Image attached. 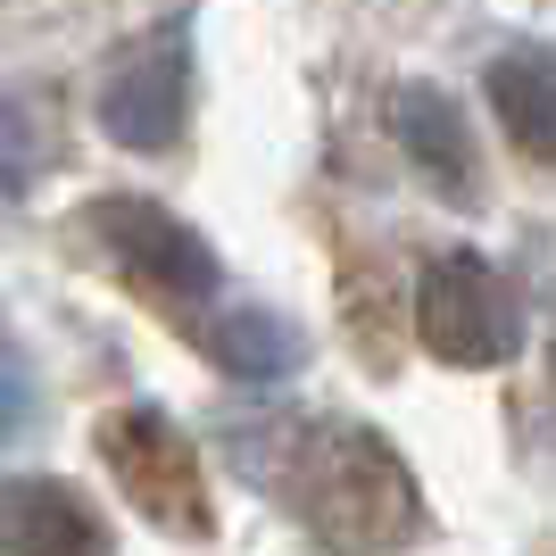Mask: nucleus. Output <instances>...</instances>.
<instances>
[{
  "label": "nucleus",
  "instance_id": "11",
  "mask_svg": "<svg viewBox=\"0 0 556 556\" xmlns=\"http://www.w3.org/2000/svg\"><path fill=\"white\" fill-rule=\"evenodd\" d=\"M25 424H34V366H25V349L0 332V448L17 441Z\"/></svg>",
  "mask_w": 556,
  "mask_h": 556
},
{
  "label": "nucleus",
  "instance_id": "6",
  "mask_svg": "<svg viewBox=\"0 0 556 556\" xmlns=\"http://www.w3.org/2000/svg\"><path fill=\"white\" fill-rule=\"evenodd\" d=\"M391 134H399V150H407V166H416L441 200H457V208L482 200V150H473V125H465V109L441 92V84H399V92H391Z\"/></svg>",
  "mask_w": 556,
  "mask_h": 556
},
{
  "label": "nucleus",
  "instance_id": "10",
  "mask_svg": "<svg viewBox=\"0 0 556 556\" xmlns=\"http://www.w3.org/2000/svg\"><path fill=\"white\" fill-rule=\"evenodd\" d=\"M34 166H42V141H34V116L0 100V200L34 184Z\"/></svg>",
  "mask_w": 556,
  "mask_h": 556
},
{
  "label": "nucleus",
  "instance_id": "2",
  "mask_svg": "<svg viewBox=\"0 0 556 556\" xmlns=\"http://www.w3.org/2000/svg\"><path fill=\"white\" fill-rule=\"evenodd\" d=\"M100 457H109L116 490H125V507L141 523H159L175 540L216 532V498H208V473H200V448H191V432L166 407L134 399L125 416H109L100 424Z\"/></svg>",
  "mask_w": 556,
  "mask_h": 556
},
{
  "label": "nucleus",
  "instance_id": "4",
  "mask_svg": "<svg viewBox=\"0 0 556 556\" xmlns=\"http://www.w3.org/2000/svg\"><path fill=\"white\" fill-rule=\"evenodd\" d=\"M191 116V17H166L150 42L109 75L100 92V125L116 150H175Z\"/></svg>",
  "mask_w": 556,
  "mask_h": 556
},
{
  "label": "nucleus",
  "instance_id": "7",
  "mask_svg": "<svg viewBox=\"0 0 556 556\" xmlns=\"http://www.w3.org/2000/svg\"><path fill=\"white\" fill-rule=\"evenodd\" d=\"M0 548L9 556H109V523L84 490L50 473H9L0 482Z\"/></svg>",
  "mask_w": 556,
  "mask_h": 556
},
{
  "label": "nucleus",
  "instance_id": "3",
  "mask_svg": "<svg viewBox=\"0 0 556 556\" xmlns=\"http://www.w3.org/2000/svg\"><path fill=\"white\" fill-rule=\"evenodd\" d=\"M416 332L441 366H507L523 349V300L482 250H432L416 275Z\"/></svg>",
  "mask_w": 556,
  "mask_h": 556
},
{
  "label": "nucleus",
  "instance_id": "1",
  "mask_svg": "<svg viewBox=\"0 0 556 556\" xmlns=\"http://www.w3.org/2000/svg\"><path fill=\"white\" fill-rule=\"evenodd\" d=\"M266 482L307 523V540L332 556H382L424 532L416 473L366 424H291L282 432V465H266Z\"/></svg>",
  "mask_w": 556,
  "mask_h": 556
},
{
  "label": "nucleus",
  "instance_id": "9",
  "mask_svg": "<svg viewBox=\"0 0 556 556\" xmlns=\"http://www.w3.org/2000/svg\"><path fill=\"white\" fill-rule=\"evenodd\" d=\"M200 349H208L232 382H282V374H300L307 332L291 325V316H275V307H225V316L200 325Z\"/></svg>",
  "mask_w": 556,
  "mask_h": 556
},
{
  "label": "nucleus",
  "instance_id": "8",
  "mask_svg": "<svg viewBox=\"0 0 556 556\" xmlns=\"http://www.w3.org/2000/svg\"><path fill=\"white\" fill-rule=\"evenodd\" d=\"M490 109L532 166H556V42H515L490 59Z\"/></svg>",
  "mask_w": 556,
  "mask_h": 556
},
{
  "label": "nucleus",
  "instance_id": "5",
  "mask_svg": "<svg viewBox=\"0 0 556 556\" xmlns=\"http://www.w3.org/2000/svg\"><path fill=\"white\" fill-rule=\"evenodd\" d=\"M84 225L116 250V266H125V275L150 282V291H166V300H208V291H216V250H208V241H200L175 208H159V200L116 191V200H92V216H84Z\"/></svg>",
  "mask_w": 556,
  "mask_h": 556
}]
</instances>
